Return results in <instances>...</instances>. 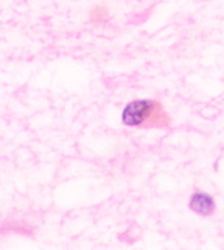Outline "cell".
<instances>
[{
	"mask_svg": "<svg viewBox=\"0 0 224 250\" xmlns=\"http://www.w3.org/2000/svg\"><path fill=\"white\" fill-rule=\"evenodd\" d=\"M160 111L159 103L150 100H136L129 103L122 112V121L129 126L152 124Z\"/></svg>",
	"mask_w": 224,
	"mask_h": 250,
	"instance_id": "obj_1",
	"label": "cell"
},
{
	"mask_svg": "<svg viewBox=\"0 0 224 250\" xmlns=\"http://www.w3.org/2000/svg\"><path fill=\"white\" fill-rule=\"evenodd\" d=\"M190 208L199 215L208 216L214 210V201H213L211 196H208L207 193L197 192V193L193 195L192 199H190Z\"/></svg>",
	"mask_w": 224,
	"mask_h": 250,
	"instance_id": "obj_2",
	"label": "cell"
},
{
	"mask_svg": "<svg viewBox=\"0 0 224 250\" xmlns=\"http://www.w3.org/2000/svg\"><path fill=\"white\" fill-rule=\"evenodd\" d=\"M107 17H108V12H107V9H104V7H96V9H94V10L91 12V20L95 21V23L104 21Z\"/></svg>",
	"mask_w": 224,
	"mask_h": 250,
	"instance_id": "obj_3",
	"label": "cell"
}]
</instances>
